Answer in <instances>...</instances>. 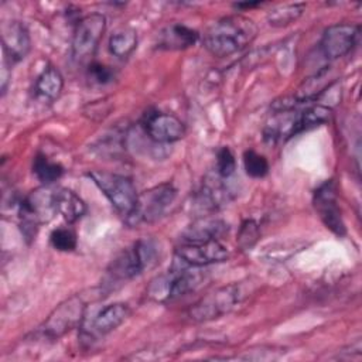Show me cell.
I'll return each mask as SVG.
<instances>
[{"label": "cell", "instance_id": "1", "mask_svg": "<svg viewBox=\"0 0 362 362\" xmlns=\"http://www.w3.org/2000/svg\"><path fill=\"white\" fill-rule=\"evenodd\" d=\"M257 35L256 23L242 14H232L211 24L202 37L205 49L214 57H229L246 48Z\"/></svg>", "mask_w": 362, "mask_h": 362}, {"label": "cell", "instance_id": "2", "mask_svg": "<svg viewBox=\"0 0 362 362\" xmlns=\"http://www.w3.org/2000/svg\"><path fill=\"white\" fill-rule=\"evenodd\" d=\"M201 267H194L178 257L168 269L167 273L153 279L147 287V296L157 303H171L175 301L192 290L202 280Z\"/></svg>", "mask_w": 362, "mask_h": 362}, {"label": "cell", "instance_id": "3", "mask_svg": "<svg viewBox=\"0 0 362 362\" xmlns=\"http://www.w3.org/2000/svg\"><path fill=\"white\" fill-rule=\"evenodd\" d=\"M158 259V247L153 239H139L119 252L106 269L109 281L123 283L153 267Z\"/></svg>", "mask_w": 362, "mask_h": 362}, {"label": "cell", "instance_id": "4", "mask_svg": "<svg viewBox=\"0 0 362 362\" xmlns=\"http://www.w3.org/2000/svg\"><path fill=\"white\" fill-rule=\"evenodd\" d=\"M55 189L48 185L33 189L18 204V219L20 230L24 239L30 243L41 225L48 223L55 215Z\"/></svg>", "mask_w": 362, "mask_h": 362}, {"label": "cell", "instance_id": "5", "mask_svg": "<svg viewBox=\"0 0 362 362\" xmlns=\"http://www.w3.org/2000/svg\"><path fill=\"white\" fill-rule=\"evenodd\" d=\"M177 189L173 182H161L137 195L134 208L124 219L129 226H140L154 223L161 219L173 202L175 201Z\"/></svg>", "mask_w": 362, "mask_h": 362}, {"label": "cell", "instance_id": "6", "mask_svg": "<svg viewBox=\"0 0 362 362\" xmlns=\"http://www.w3.org/2000/svg\"><path fill=\"white\" fill-rule=\"evenodd\" d=\"M88 177L106 197V199L116 209V212L126 219L134 208L139 195L132 178L122 174L100 170L89 171Z\"/></svg>", "mask_w": 362, "mask_h": 362}, {"label": "cell", "instance_id": "7", "mask_svg": "<svg viewBox=\"0 0 362 362\" xmlns=\"http://www.w3.org/2000/svg\"><path fill=\"white\" fill-rule=\"evenodd\" d=\"M245 298L242 284L232 283L218 287L201 297L189 310L188 315L198 322L216 320L235 310Z\"/></svg>", "mask_w": 362, "mask_h": 362}, {"label": "cell", "instance_id": "8", "mask_svg": "<svg viewBox=\"0 0 362 362\" xmlns=\"http://www.w3.org/2000/svg\"><path fill=\"white\" fill-rule=\"evenodd\" d=\"M86 304L78 294L71 296L58 304L42 322L38 334L47 339H58L75 328H81L85 320Z\"/></svg>", "mask_w": 362, "mask_h": 362}, {"label": "cell", "instance_id": "9", "mask_svg": "<svg viewBox=\"0 0 362 362\" xmlns=\"http://www.w3.org/2000/svg\"><path fill=\"white\" fill-rule=\"evenodd\" d=\"M106 31V17L100 13H90L76 21L72 42L71 55L75 62H85L90 59Z\"/></svg>", "mask_w": 362, "mask_h": 362}, {"label": "cell", "instance_id": "10", "mask_svg": "<svg viewBox=\"0 0 362 362\" xmlns=\"http://www.w3.org/2000/svg\"><path fill=\"white\" fill-rule=\"evenodd\" d=\"M175 257L194 267H205L228 260L229 250L219 239L211 240H182L175 247Z\"/></svg>", "mask_w": 362, "mask_h": 362}, {"label": "cell", "instance_id": "11", "mask_svg": "<svg viewBox=\"0 0 362 362\" xmlns=\"http://www.w3.org/2000/svg\"><path fill=\"white\" fill-rule=\"evenodd\" d=\"M141 127L150 140L161 144L178 141L185 136V124L180 117L157 109L144 112Z\"/></svg>", "mask_w": 362, "mask_h": 362}, {"label": "cell", "instance_id": "12", "mask_svg": "<svg viewBox=\"0 0 362 362\" xmlns=\"http://www.w3.org/2000/svg\"><path fill=\"white\" fill-rule=\"evenodd\" d=\"M359 38V27L349 23H337L327 27L320 40V51L328 61L345 57Z\"/></svg>", "mask_w": 362, "mask_h": 362}, {"label": "cell", "instance_id": "13", "mask_svg": "<svg viewBox=\"0 0 362 362\" xmlns=\"http://www.w3.org/2000/svg\"><path fill=\"white\" fill-rule=\"evenodd\" d=\"M313 205L321 222L337 236H344L346 228L337 201V189L332 180L322 182L313 195Z\"/></svg>", "mask_w": 362, "mask_h": 362}, {"label": "cell", "instance_id": "14", "mask_svg": "<svg viewBox=\"0 0 362 362\" xmlns=\"http://www.w3.org/2000/svg\"><path fill=\"white\" fill-rule=\"evenodd\" d=\"M1 47L4 62L14 65L23 61L31 49L30 31L21 21H4L1 24Z\"/></svg>", "mask_w": 362, "mask_h": 362}, {"label": "cell", "instance_id": "15", "mask_svg": "<svg viewBox=\"0 0 362 362\" xmlns=\"http://www.w3.org/2000/svg\"><path fill=\"white\" fill-rule=\"evenodd\" d=\"M130 315V308L126 303H110L103 305L88 322L85 332L92 339H98L115 331Z\"/></svg>", "mask_w": 362, "mask_h": 362}, {"label": "cell", "instance_id": "16", "mask_svg": "<svg viewBox=\"0 0 362 362\" xmlns=\"http://www.w3.org/2000/svg\"><path fill=\"white\" fill-rule=\"evenodd\" d=\"M199 34L197 30L180 24L173 23L167 27H164L157 37V48L160 49H185L189 47H194V44L198 41Z\"/></svg>", "mask_w": 362, "mask_h": 362}, {"label": "cell", "instance_id": "17", "mask_svg": "<svg viewBox=\"0 0 362 362\" xmlns=\"http://www.w3.org/2000/svg\"><path fill=\"white\" fill-rule=\"evenodd\" d=\"M64 88V76L54 65H47L37 76L34 83V96L41 102L51 103L59 98Z\"/></svg>", "mask_w": 362, "mask_h": 362}, {"label": "cell", "instance_id": "18", "mask_svg": "<svg viewBox=\"0 0 362 362\" xmlns=\"http://www.w3.org/2000/svg\"><path fill=\"white\" fill-rule=\"evenodd\" d=\"M226 180L228 178H222L216 173L205 177L201 188V202L206 209H218L230 199Z\"/></svg>", "mask_w": 362, "mask_h": 362}, {"label": "cell", "instance_id": "19", "mask_svg": "<svg viewBox=\"0 0 362 362\" xmlns=\"http://www.w3.org/2000/svg\"><path fill=\"white\" fill-rule=\"evenodd\" d=\"M55 208L68 223L76 222L86 214V204L69 188L55 189Z\"/></svg>", "mask_w": 362, "mask_h": 362}, {"label": "cell", "instance_id": "20", "mask_svg": "<svg viewBox=\"0 0 362 362\" xmlns=\"http://www.w3.org/2000/svg\"><path fill=\"white\" fill-rule=\"evenodd\" d=\"M228 230V223L218 218H199L194 221L182 233V240H211L219 239Z\"/></svg>", "mask_w": 362, "mask_h": 362}, {"label": "cell", "instance_id": "21", "mask_svg": "<svg viewBox=\"0 0 362 362\" xmlns=\"http://www.w3.org/2000/svg\"><path fill=\"white\" fill-rule=\"evenodd\" d=\"M109 51L116 58H127L137 47V33L132 27L116 30L109 38Z\"/></svg>", "mask_w": 362, "mask_h": 362}, {"label": "cell", "instance_id": "22", "mask_svg": "<svg viewBox=\"0 0 362 362\" xmlns=\"http://www.w3.org/2000/svg\"><path fill=\"white\" fill-rule=\"evenodd\" d=\"M304 10H305L304 3L280 4V6H276L274 8H272L267 13L266 18H267L269 25L281 28V27H287V25L296 23L303 16Z\"/></svg>", "mask_w": 362, "mask_h": 362}, {"label": "cell", "instance_id": "23", "mask_svg": "<svg viewBox=\"0 0 362 362\" xmlns=\"http://www.w3.org/2000/svg\"><path fill=\"white\" fill-rule=\"evenodd\" d=\"M33 173L42 185H49L62 177L64 167L59 163L51 161L45 154L38 153L33 163Z\"/></svg>", "mask_w": 362, "mask_h": 362}, {"label": "cell", "instance_id": "24", "mask_svg": "<svg viewBox=\"0 0 362 362\" xmlns=\"http://www.w3.org/2000/svg\"><path fill=\"white\" fill-rule=\"evenodd\" d=\"M243 167L246 174L252 178H263L269 173L267 158L252 148L243 153Z\"/></svg>", "mask_w": 362, "mask_h": 362}, {"label": "cell", "instance_id": "25", "mask_svg": "<svg viewBox=\"0 0 362 362\" xmlns=\"http://www.w3.org/2000/svg\"><path fill=\"white\" fill-rule=\"evenodd\" d=\"M51 246L58 252H72L76 249V235L69 228H57L49 235Z\"/></svg>", "mask_w": 362, "mask_h": 362}, {"label": "cell", "instance_id": "26", "mask_svg": "<svg viewBox=\"0 0 362 362\" xmlns=\"http://www.w3.org/2000/svg\"><path fill=\"white\" fill-rule=\"evenodd\" d=\"M236 170V160L229 147H221L216 151V163H215V173L222 178H230V175Z\"/></svg>", "mask_w": 362, "mask_h": 362}, {"label": "cell", "instance_id": "27", "mask_svg": "<svg viewBox=\"0 0 362 362\" xmlns=\"http://www.w3.org/2000/svg\"><path fill=\"white\" fill-rule=\"evenodd\" d=\"M259 235H260V230H259L257 222L253 219H246L242 222L239 228L236 242L242 249H250L257 242Z\"/></svg>", "mask_w": 362, "mask_h": 362}, {"label": "cell", "instance_id": "28", "mask_svg": "<svg viewBox=\"0 0 362 362\" xmlns=\"http://www.w3.org/2000/svg\"><path fill=\"white\" fill-rule=\"evenodd\" d=\"M88 76L93 83L106 85L115 79V71L100 62H92L88 69Z\"/></svg>", "mask_w": 362, "mask_h": 362}, {"label": "cell", "instance_id": "29", "mask_svg": "<svg viewBox=\"0 0 362 362\" xmlns=\"http://www.w3.org/2000/svg\"><path fill=\"white\" fill-rule=\"evenodd\" d=\"M260 3H235L233 7H236V8H252V7H256Z\"/></svg>", "mask_w": 362, "mask_h": 362}]
</instances>
